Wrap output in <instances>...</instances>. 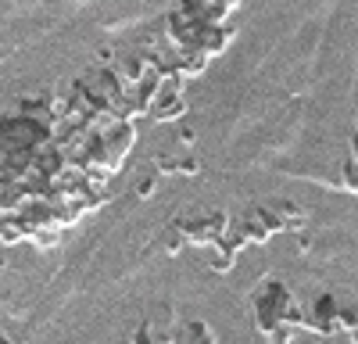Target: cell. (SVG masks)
<instances>
[{"instance_id": "cell-4", "label": "cell", "mask_w": 358, "mask_h": 344, "mask_svg": "<svg viewBox=\"0 0 358 344\" xmlns=\"http://www.w3.org/2000/svg\"><path fill=\"white\" fill-rule=\"evenodd\" d=\"M273 208H276V215H280L283 229H290V234H301V229H305L308 215H305L301 208H297V205H290V201H287V205H273Z\"/></svg>"}, {"instance_id": "cell-3", "label": "cell", "mask_w": 358, "mask_h": 344, "mask_svg": "<svg viewBox=\"0 0 358 344\" xmlns=\"http://www.w3.org/2000/svg\"><path fill=\"white\" fill-rule=\"evenodd\" d=\"M25 241V226L18 212H0V244H18Z\"/></svg>"}, {"instance_id": "cell-9", "label": "cell", "mask_w": 358, "mask_h": 344, "mask_svg": "<svg viewBox=\"0 0 358 344\" xmlns=\"http://www.w3.org/2000/svg\"><path fill=\"white\" fill-rule=\"evenodd\" d=\"M0 341H4V334H0Z\"/></svg>"}, {"instance_id": "cell-8", "label": "cell", "mask_w": 358, "mask_h": 344, "mask_svg": "<svg viewBox=\"0 0 358 344\" xmlns=\"http://www.w3.org/2000/svg\"><path fill=\"white\" fill-rule=\"evenodd\" d=\"M341 183H344V190L358 194V162H355V158L344 165V180H341Z\"/></svg>"}, {"instance_id": "cell-2", "label": "cell", "mask_w": 358, "mask_h": 344, "mask_svg": "<svg viewBox=\"0 0 358 344\" xmlns=\"http://www.w3.org/2000/svg\"><path fill=\"white\" fill-rule=\"evenodd\" d=\"M301 327H308L315 334H326V337L337 334V294H319L315 305L305 312Z\"/></svg>"}, {"instance_id": "cell-7", "label": "cell", "mask_w": 358, "mask_h": 344, "mask_svg": "<svg viewBox=\"0 0 358 344\" xmlns=\"http://www.w3.org/2000/svg\"><path fill=\"white\" fill-rule=\"evenodd\" d=\"M183 341H215V334L208 330L204 323H187V330H183Z\"/></svg>"}, {"instance_id": "cell-6", "label": "cell", "mask_w": 358, "mask_h": 344, "mask_svg": "<svg viewBox=\"0 0 358 344\" xmlns=\"http://www.w3.org/2000/svg\"><path fill=\"white\" fill-rule=\"evenodd\" d=\"M155 190H158V172H155V169L140 172V180H136V197H155Z\"/></svg>"}, {"instance_id": "cell-5", "label": "cell", "mask_w": 358, "mask_h": 344, "mask_svg": "<svg viewBox=\"0 0 358 344\" xmlns=\"http://www.w3.org/2000/svg\"><path fill=\"white\" fill-rule=\"evenodd\" d=\"M183 244H187L183 229H179L176 222H169V226H165V234H162V248H165L169 255H176V251H183Z\"/></svg>"}, {"instance_id": "cell-1", "label": "cell", "mask_w": 358, "mask_h": 344, "mask_svg": "<svg viewBox=\"0 0 358 344\" xmlns=\"http://www.w3.org/2000/svg\"><path fill=\"white\" fill-rule=\"evenodd\" d=\"M251 305H255V323H258V330L268 337L280 323H301L305 320V308L301 305H294V298H290V291H287V283L283 280H265L258 291H255V298H251Z\"/></svg>"}]
</instances>
